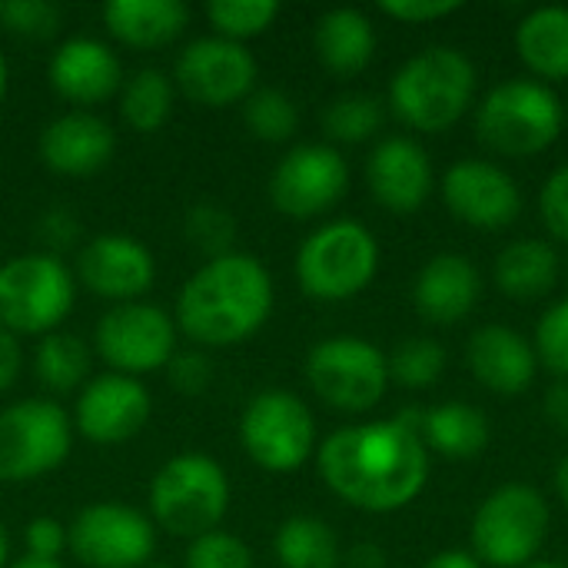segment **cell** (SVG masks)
Returning <instances> with one entry per match:
<instances>
[{
    "label": "cell",
    "mask_w": 568,
    "mask_h": 568,
    "mask_svg": "<svg viewBox=\"0 0 568 568\" xmlns=\"http://www.w3.org/2000/svg\"><path fill=\"white\" fill-rule=\"evenodd\" d=\"M93 343L106 366H113L120 376L153 373L173 359L176 320L150 303H120L100 316Z\"/></svg>",
    "instance_id": "13"
},
{
    "label": "cell",
    "mask_w": 568,
    "mask_h": 568,
    "mask_svg": "<svg viewBox=\"0 0 568 568\" xmlns=\"http://www.w3.org/2000/svg\"><path fill=\"white\" fill-rule=\"evenodd\" d=\"M116 136L106 120L87 110L57 116L40 133V160L60 176H87L106 166L113 156Z\"/></svg>",
    "instance_id": "22"
},
{
    "label": "cell",
    "mask_w": 568,
    "mask_h": 568,
    "mask_svg": "<svg viewBox=\"0 0 568 568\" xmlns=\"http://www.w3.org/2000/svg\"><path fill=\"white\" fill-rule=\"evenodd\" d=\"M419 433L426 449H436L446 459H476L493 443L489 419L469 403H443L419 413Z\"/></svg>",
    "instance_id": "26"
},
{
    "label": "cell",
    "mask_w": 568,
    "mask_h": 568,
    "mask_svg": "<svg viewBox=\"0 0 568 568\" xmlns=\"http://www.w3.org/2000/svg\"><path fill=\"white\" fill-rule=\"evenodd\" d=\"M379 266L376 236L356 220H336L320 226L296 256V280L306 296L323 303H343L363 293Z\"/></svg>",
    "instance_id": "6"
},
{
    "label": "cell",
    "mask_w": 568,
    "mask_h": 568,
    "mask_svg": "<svg viewBox=\"0 0 568 568\" xmlns=\"http://www.w3.org/2000/svg\"><path fill=\"white\" fill-rule=\"evenodd\" d=\"M566 126L559 97L539 80H506L486 93L476 113L479 140L503 156L546 153Z\"/></svg>",
    "instance_id": "4"
},
{
    "label": "cell",
    "mask_w": 568,
    "mask_h": 568,
    "mask_svg": "<svg viewBox=\"0 0 568 568\" xmlns=\"http://www.w3.org/2000/svg\"><path fill=\"white\" fill-rule=\"evenodd\" d=\"M3 93H7V60L0 53V100H3Z\"/></svg>",
    "instance_id": "51"
},
{
    "label": "cell",
    "mask_w": 568,
    "mask_h": 568,
    "mask_svg": "<svg viewBox=\"0 0 568 568\" xmlns=\"http://www.w3.org/2000/svg\"><path fill=\"white\" fill-rule=\"evenodd\" d=\"M166 369H170L173 389L183 396H200L213 379V369H210L206 356H200V353H180L166 363Z\"/></svg>",
    "instance_id": "42"
},
{
    "label": "cell",
    "mask_w": 568,
    "mask_h": 568,
    "mask_svg": "<svg viewBox=\"0 0 568 568\" xmlns=\"http://www.w3.org/2000/svg\"><path fill=\"white\" fill-rule=\"evenodd\" d=\"M479 293H483V280L473 260L459 253H439L419 270L413 286V303L426 323L453 326L473 313Z\"/></svg>",
    "instance_id": "23"
},
{
    "label": "cell",
    "mask_w": 568,
    "mask_h": 568,
    "mask_svg": "<svg viewBox=\"0 0 568 568\" xmlns=\"http://www.w3.org/2000/svg\"><path fill=\"white\" fill-rule=\"evenodd\" d=\"M556 489H559V499L568 506V456L559 463V469H556Z\"/></svg>",
    "instance_id": "48"
},
{
    "label": "cell",
    "mask_w": 568,
    "mask_h": 568,
    "mask_svg": "<svg viewBox=\"0 0 568 568\" xmlns=\"http://www.w3.org/2000/svg\"><path fill=\"white\" fill-rule=\"evenodd\" d=\"M103 20L120 43L153 50L183 33L190 10L180 0H113L103 7Z\"/></svg>",
    "instance_id": "24"
},
{
    "label": "cell",
    "mask_w": 568,
    "mask_h": 568,
    "mask_svg": "<svg viewBox=\"0 0 568 568\" xmlns=\"http://www.w3.org/2000/svg\"><path fill=\"white\" fill-rule=\"evenodd\" d=\"M50 87L70 103L93 106L123 87V67L106 43L93 37H73L60 43L50 60Z\"/></svg>",
    "instance_id": "20"
},
{
    "label": "cell",
    "mask_w": 568,
    "mask_h": 568,
    "mask_svg": "<svg viewBox=\"0 0 568 568\" xmlns=\"http://www.w3.org/2000/svg\"><path fill=\"white\" fill-rule=\"evenodd\" d=\"M246 456L266 473H293L316 449V423L306 403L286 389H266L250 399L240 419Z\"/></svg>",
    "instance_id": "11"
},
{
    "label": "cell",
    "mask_w": 568,
    "mask_h": 568,
    "mask_svg": "<svg viewBox=\"0 0 568 568\" xmlns=\"http://www.w3.org/2000/svg\"><path fill=\"white\" fill-rule=\"evenodd\" d=\"M150 419V393L120 373H106L87 383L77 399V429L100 446L133 439Z\"/></svg>",
    "instance_id": "18"
},
{
    "label": "cell",
    "mask_w": 568,
    "mask_h": 568,
    "mask_svg": "<svg viewBox=\"0 0 568 568\" xmlns=\"http://www.w3.org/2000/svg\"><path fill=\"white\" fill-rule=\"evenodd\" d=\"M446 349L436 339H406L389 356V379L406 389H429L443 379Z\"/></svg>",
    "instance_id": "35"
},
{
    "label": "cell",
    "mask_w": 568,
    "mask_h": 568,
    "mask_svg": "<svg viewBox=\"0 0 568 568\" xmlns=\"http://www.w3.org/2000/svg\"><path fill=\"white\" fill-rule=\"evenodd\" d=\"M549 506L539 489L526 483L499 486L473 519L476 559L493 568H526L536 562L549 539Z\"/></svg>",
    "instance_id": "7"
},
{
    "label": "cell",
    "mask_w": 568,
    "mask_h": 568,
    "mask_svg": "<svg viewBox=\"0 0 568 568\" xmlns=\"http://www.w3.org/2000/svg\"><path fill=\"white\" fill-rule=\"evenodd\" d=\"M186 236L203 253H210V260H216L230 253V243L236 236V220L230 216V210L216 203H200L186 213Z\"/></svg>",
    "instance_id": "36"
},
{
    "label": "cell",
    "mask_w": 568,
    "mask_h": 568,
    "mask_svg": "<svg viewBox=\"0 0 568 568\" xmlns=\"http://www.w3.org/2000/svg\"><path fill=\"white\" fill-rule=\"evenodd\" d=\"M526 568H566V566H556V562H532V566Z\"/></svg>",
    "instance_id": "52"
},
{
    "label": "cell",
    "mask_w": 568,
    "mask_h": 568,
    "mask_svg": "<svg viewBox=\"0 0 568 568\" xmlns=\"http://www.w3.org/2000/svg\"><path fill=\"white\" fill-rule=\"evenodd\" d=\"M349 568H386V556L376 546H356L349 552Z\"/></svg>",
    "instance_id": "47"
},
{
    "label": "cell",
    "mask_w": 568,
    "mask_h": 568,
    "mask_svg": "<svg viewBox=\"0 0 568 568\" xmlns=\"http://www.w3.org/2000/svg\"><path fill=\"white\" fill-rule=\"evenodd\" d=\"M63 549H67V529L57 519L43 516V519H33L27 526V556H33V559H57Z\"/></svg>",
    "instance_id": "43"
},
{
    "label": "cell",
    "mask_w": 568,
    "mask_h": 568,
    "mask_svg": "<svg viewBox=\"0 0 568 568\" xmlns=\"http://www.w3.org/2000/svg\"><path fill=\"white\" fill-rule=\"evenodd\" d=\"M320 476L343 503L363 513L406 509L429 479L419 413L333 433L320 446Z\"/></svg>",
    "instance_id": "1"
},
{
    "label": "cell",
    "mask_w": 568,
    "mask_h": 568,
    "mask_svg": "<svg viewBox=\"0 0 568 568\" xmlns=\"http://www.w3.org/2000/svg\"><path fill=\"white\" fill-rule=\"evenodd\" d=\"M0 20L7 23V30L20 33V37H53L60 30V7L47 3V0H10L0 7Z\"/></svg>",
    "instance_id": "39"
},
{
    "label": "cell",
    "mask_w": 568,
    "mask_h": 568,
    "mask_svg": "<svg viewBox=\"0 0 568 568\" xmlns=\"http://www.w3.org/2000/svg\"><path fill=\"white\" fill-rule=\"evenodd\" d=\"M243 120H246L250 133L266 143H286L300 126L296 103L283 90H273V87L253 90L243 100Z\"/></svg>",
    "instance_id": "32"
},
{
    "label": "cell",
    "mask_w": 568,
    "mask_h": 568,
    "mask_svg": "<svg viewBox=\"0 0 568 568\" xmlns=\"http://www.w3.org/2000/svg\"><path fill=\"white\" fill-rule=\"evenodd\" d=\"M206 17L216 37L243 43L273 27V20L280 17V3L276 0H213L206 3Z\"/></svg>",
    "instance_id": "34"
},
{
    "label": "cell",
    "mask_w": 568,
    "mask_h": 568,
    "mask_svg": "<svg viewBox=\"0 0 568 568\" xmlns=\"http://www.w3.org/2000/svg\"><path fill=\"white\" fill-rule=\"evenodd\" d=\"M73 446L67 413L50 399H27L0 409V483L17 486L53 473Z\"/></svg>",
    "instance_id": "10"
},
{
    "label": "cell",
    "mask_w": 568,
    "mask_h": 568,
    "mask_svg": "<svg viewBox=\"0 0 568 568\" xmlns=\"http://www.w3.org/2000/svg\"><path fill=\"white\" fill-rule=\"evenodd\" d=\"M37 376L47 389L53 393H70L77 389L87 373H90V353L87 346L70 336V333H50L43 336V343L37 346Z\"/></svg>",
    "instance_id": "31"
},
{
    "label": "cell",
    "mask_w": 568,
    "mask_h": 568,
    "mask_svg": "<svg viewBox=\"0 0 568 568\" xmlns=\"http://www.w3.org/2000/svg\"><path fill=\"white\" fill-rule=\"evenodd\" d=\"M349 186V166L339 150L323 143H303L290 150L270 180V200L283 216L313 220L336 206Z\"/></svg>",
    "instance_id": "14"
},
{
    "label": "cell",
    "mask_w": 568,
    "mask_h": 568,
    "mask_svg": "<svg viewBox=\"0 0 568 568\" xmlns=\"http://www.w3.org/2000/svg\"><path fill=\"white\" fill-rule=\"evenodd\" d=\"M466 359H469L476 383L486 386L489 393H499V396L526 393L536 379V369H539L532 343L526 336H519L516 329L499 326V323L479 326L469 336Z\"/></svg>",
    "instance_id": "21"
},
{
    "label": "cell",
    "mask_w": 568,
    "mask_h": 568,
    "mask_svg": "<svg viewBox=\"0 0 568 568\" xmlns=\"http://www.w3.org/2000/svg\"><path fill=\"white\" fill-rule=\"evenodd\" d=\"M273 313V280L250 253H226L196 270L176 300V329L200 346H233Z\"/></svg>",
    "instance_id": "2"
},
{
    "label": "cell",
    "mask_w": 568,
    "mask_h": 568,
    "mask_svg": "<svg viewBox=\"0 0 568 568\" xmlns=\"http://www.w3.org/2000/svg\"><path fill=\"white\" fill-rule=\"evenodd\" d=\"M7 566V529H3V523H0V568Z\"/></svg>",
    "instance_id": "50"
},
{
    "label": "cell",
    "mask_w": 568,
    "mask_h": 568,
    "mask_svg": "<svg viewBox=\"0 0 568 568\" xmlns=\"http://www.w3.org/2000/svg\"><path fill=\"white\" fill-rule=\"evenodd\" d=\"M546 419L559 429V433H568V379H559L549 393H546Z\"/></svg>",
    "instance_id": "45"
},
{
    "label": "cell",
    "mask_w": 568,
    "mask_h": 568,
    "mask_svg": "<svg viewBox=\"0 0 568 568\" xmlns=\"http://www.w3.org/2000/svg\"><path fill=\"white\" fill-rule=\"evenodd\" d=\"M186 568H256L253 552L230 532H206L190 542Z\"/></svg>",
    "instance_id": "38"
},
{
    "label": "cell",
    "mask_w": 568,
    "mask_h": 568,
    "mask_svg": "<svg viewBox=\"0 0 568 568\" xmlns=\"http://www.w3.org/2000/svg\"><path fill=\"white\" fill-rule=\"evenodd\" d=\"M67 549L87 568H146L156 552V526L123 503H93L70 523Z\"/></svg>",
    "instance_id": "12"
},
{
    "label": "cell",
    "mask_w": 568,
    "mask_h": 568,
    "mask_svg": "<svg viewBox=\"0 0 568 568\" xmlns=\"http://www.w3.org/2000/svg\"><path fill=\"white\" fill-rule=\"evenodd\" d=\"M10 568H63L57 559H33V556H23V559H17Z\"/></svg>",
    "instance_id": "49"
},
{
    "label": "cell",
    "mask_w": 568,
    "mask_h": 568,
    "mask_svg": "<svg viewBox=\"0 0 568 568\" xmlns=\"http://www.w3.org/2000/svg\"><path fill=\"white\" fill-rule=\"evenodd\" d=\"M120 113L123 120L140 130V133H153L160 130L170 113H173V83L166 80V73L146 67L136 70L126 83H123V97H120Z\"/></svg>",
    "instance_id": "30"
},
{
    "label": "cell",
    "mask_w": 568,
    "mask_h": 568,
    "mask_svg": "<svg viewBox=\"0 0 568 568\" xmlns=\"http://www.w3.org/2000/svg\"><path fill=\"white\" fill-rule=\"evenodd\" d=\"M276 559L283 568H336L339 542L336 532L313 516H293L276 529Z\"/></svg>",
    "instance_id": "29"
},
{
    "label": "cell",
    "mask_w": 568,
    "mask_h": 568,
    "mask_svg": "<svg viewBox=\"0 0 568 568\" xmlns=\"http://www.w3.org/2000/svg\"><path fill=\"white\" fill-rule=\"evenodd\" d=\"M230 506V483L220 463L200 453L170 459L150 483L153 523L176 539H200L216 532Z\"/></svg>",
    "instance_id": "5"
},
{
    "label": "cell",
    "mask_w": 568,
    "mask_h": 568,
    "mask_svg": "<svg viewBox=\"0 0 568 568\" xmlns=\"http://www.w3.org/2000/svg\"><path fill=\"white\" fill-rule=\"evenodd\" d=\"M449 213L476 230H506L523 213L519 183L489 160H459L443 176Z\"/></svg>",
    "instance_id": "16"
},
{
    "label": "cell",
    "mask_w": 568,
    "mask_h": 568,
    "mask_svg": "<svg viewBox=\"0 0 568 568\" xmlns=\"http://www.w3.org/2000/svg\"><path fill=\"white\" fill-rule=\"evenodd\" d=\"M423 568H479V562H476V556H469V552L449 549V552L433 556V559H429Z\"/></svg>",
    "instance_id": "46"
},
{
    "label": "cell",
    "mask_w": 568,
    "mask_h": 568,
    "mask_svg": "<svg viewBox=\"0 0 568 568\" xmlns=\"http://www.w3.org/2000/svg\"><path fill=\"white\" fill-rule=\"evenodd\" d=\"M539 213H542L546 230L556 240L568 243V163L546 180V186L539 193Z\"/></svg>",
    "instance_id": "40"
},
{
    "label": "cell",
    "mask_w": 568,
    "mask_h": 568,
    "mask_svg": "<svg viewBox=\"0 0 568 568\" xmlns=\"http://www.w3.org/2000/svg\"><path fill=\"white\" fill-rule=\"evenodd\" d=\"M379 10L399 23H433L463 10V0H383Z\"/></svg>",
    "instance_id": "41"
},
{
    "label": "cell",
    "mask_w": 568,
    "mask_h": 568,
    "mask_svg": "<svg viewBox=\"0 0 568 568\" xmlns=\"http://www.w3.org/2000/svg\"><path fill=\"white\" fill-rule=\"evenodd\" d=\"M366 180L379 206L389 213H416L433 193V160L409 136L383 140L366 163Z\"/></svg>",
    "instance_id": "19"
},
{
    "label": "cell",
    "mask_w": 568,
    "mask_h": 568,
    "mask_svg": "<svg viewBox=\"0 0 568 568\" xmlns=\"http://www.w3.org/2000/svg\"><path fill=\"white\" fill-rule=\"evenodd\" d=\"M536 359L556 373L559 379H568V300H559L546 310V316L536 326Z\"/></svg>",
    "instance_id": "37"
},
{
    "label": "cell",
    "mask_w": 568,
    "mask_h": 568,
    "mask_svg": "<svg viewBox=\"0 0 568 568\" xmlns=\"http://www.w3.org/2000/svg\"><path fill=\"white\" fill-rule=\"evenodd\" d=\"M176 83L200 106H233L253 93L256 60L243 43L200 37L180 53Z\"/></svg>",
    "instance_id": "15"
},
{
    "label": "cell",
    "mask_w": 568,
    "mask_h": 568,
    "mask_svg": "<svg viewBox=\"0 0 568 568\" xmlns=\"http://www.w3.org/2000/svg\"><path fill=\"white\" fill-rule=\"evenodd\" d=\"M73 273L50 253L13 256L0 266V326L7 333H53L73 310Z\"/></svg>",
    "instance_id": "8"
},
{
    "label": "cell",
    "mask_w": 568,
    "mask_h": 568,
    "mask_svg": "<svg viewBox=\"0 0 568 568\" xmlns=\"http://www.w3.org/2000/svg\"><path fill=\"white\" fill-rule=\"evenodd\" d=\"M77 273L90 293L116 303H136V296H143L156 280L150 250L126 233H103L90 240L80 250Z\"/></svg>",
    "instance_id": "17"
},
{
    "label": "cell",
    "mask_w": 568,
    "mask_h": 568,
    "mask_svg": "<svg viewBox=\"0 0 568 568\" xmlns=\"http://www.w3.org/2000/svg\"><path fill=\"white\" fill-rule=\"evenodd\" d=\"M523 63L542 80H568V7H536L516 27Z\"/></svg>",
    "instance_id": "27"
},
{
    "label": "cell",
    "mask_w": 568,
    "mask_h": 568,
    "mask_svg": "<svg viewBox=\"0 0 568 568\" xmlns=\"http://www.w3.org/2000/svg\"><path fill=\"white\" fill-rule=\"evenodd\" d=\"M313 43L326 70L339 77H353L369 67L376 53V30L366 13L353 7H336L320 17Z\"/></svg>",
    "instance_id": "25"
},
{
    "label": "cell",
    "mask_w": 568,
    "mask_h": 568,
    "mask_svg": "<svg viewBox=\"0 0 568 568\" xmlns=\"http://www.w3.org/2000/svg\"><path fill=\"white\" fill-rule=\"evenodd\" d=\"M20 346H17V339H13V333H7L3 326H0V393L17 379V373H20Z\"/></svg>",
    "instance_id": "44"
},
{
    "label": "cell",
    "mask_w": 568,
    "mask_h": 568,
    "mask_svg": "<svg viewBox=\"0 0 568 568\" xmlns=\"http://www.w3.org/2000/svg\"><path fill=\"white\" fill-rule=\"evenodd\" d=\"M473 93V60L456 47H426L396 70L389 103L406 126L419 133H443L466 116Z\"/></svg>",
    "instance_id": "3"
},
{
    "label": "cell",
    "mask_w": 568,
    "mask_h": 568,
    "mask_svg": "<svg viewBox=\"0 0 568 568\" xmlns=\"http://www.w3.org/2000/svg\"><path fill=\"white\" fill-rule=\"evenodd\" d=\"M0 7H3V3H0Z\"/></svg>",
    "instance_id": "54"
},
{
    "label": "cell",
    "mask_w": 568,
    "mask_h": 568,
    "mask_svg": "<svg viewBox=\"0 0 568 568\" xmlns=\"http://www.w3.org/2000/svg\"><path fill=\"white\" fill-rule=\"evenodd\" d=\"M146 568H170V566H166V562H150Z\"/></svg>",
    "instance_id": "53"
},
{
    "label": "cell",
    "mask_w": 568,
    "mask_h": 568,
    "mask_svg": "<svg viewBox=\"0 0 568 568\" xmlns=\"http://www.w3.org/2000/svg\"><path fill=\"white\" fill-rule=\"evenodd\" d=\"M559 280V256L546 240H519L509 243L496 260V286L509 300H539L552 293Z\"/></svg>",
    "instance_id": "28"
},
{
    "label": "cell",
    "mask_w": 568,
    "mask_h": 568,
    "mask_svg": "<svg viewBox=\"0 0 568 568\" xmlns=\"http://www.w3.org/2000/svg\"><path fill=\"white\" fill-rule=\"evenodd\" d=\"M383 126V103L369 93H343L323 113V130L339 143H363Z\"/></svg>",
    "instance_id": "33"
},
{
    "label": "cell",
    "mask_w": 568,
    "mask_h": 568,
    "mask_svg": "<svg viewBox=\"0 0 568 568\" xmlns=\"http://www.w3.org/2000/svg\"><path fill=\"white\" fill-rule=\"evenodd\" d=\"M306 379L313 393L339 413L373 409L389 386V359L359 336H333L310 349Z\"/></svg>",
    "instance_id": "9"
}]
</instances>
